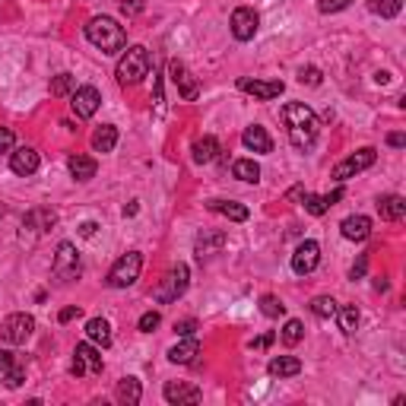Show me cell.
I'll return each instance as SVG.
<instances>
[{"mask_svg":"<svg viewBox=\"0 0 406 406\" xmlns=\"http://www.w3.org/2000/svg\"><path fill=\"white\" fill-rule=\"evenodd\" d=\"M283 124H286V134H289V143L295 150H311L321 134V121L317 114L311 112L305 102H289L283 105Z\"/></svg>","mask_w":406,"mask_h":406,"instance_id":"6da1fadb","label":"cell"},{"mask_svg":"<svg viewBox=\"0 0 406 406\" xmlns=\"http://www.w3.org/2000/svg\"><path fill=\"white\" fill-rule=\"evenodd\" d=\"M86 38H89V45H96L102 54H118L127 45V32H124V26H118V19H112V16H96V19H89Z\"/></svg>","mask_w":406,"mask_h":406,"instance_id":"7a4b0ae2","label":"cell"},{"mask_svg":"<svg viewBox=\"0 0 406 406\" xmlns=\"http://www.w3.org/2000/svg\"><path fill=\"white\" fill-rule=\"evenodd\" d=\"M146 73H150V51L143 45L127 48L124 58L118 60V67H114V76H118L121 86H136Z\"/></svg>","mask_w":406,"mask_h":406,"instance_id":"3957f363","label":"cell"},{"mask_svg":"<svg viewBox=\"0 0 406 406\" xmlns=\"http://www.w3.org/2000/svg\"><path fill=\"white\" fill-rule=\"evenodd\" d=\"M140 270H143V254H140V251H127V254H121L118 261H114L105 283L112 289H127L140 279Z\"/></svg>","mask_w":406,"mask_h":406,"instance_id":"277c9868","label":"cell"},{"mask_svg":"<svg viewBox=\"0 0 406 406\" xmlns=\"http://www.w3.org/2000/svg\"><path fill=\"white\" fill-rule=\"evenodd\" d=\"M51 273H54L58 283H73V279H80V273H83V261H80V251H76L73 241H60L58 245Z\"/></svg>","mask_w":406,"mask_h":406,"instance_id":"5b68a950","label":"cell"},{"mask_svg":"<svg viewBox=\"0 0 406 406\" xmlns=\"http://www.w3.org/2000/svg\"><path fill=\"white\" fill-rule=\"evenodd\" d=\"M188 286H191L188 263H178V267H172V270H168V276L162 279L156 289H152V299H156L159 305H168V301H178L181 295L188 292Z\"/></svg>","mask_w":406,"mask_h":406,"instance_id":"8992f818","label":"cell"},{"mask_svg":"<svg viewBox=\"0 0 406 406\" xmlns=\"http://www.w3.org/2000/svg\"><path fill=\"white\" fill-rule=\"evenodd\" d=\"M70 375L86 378V375H102V349L96 343H76L73 362H70Z\"/></svg>","mask_w":406,"mask_h":406,"instance_id":"52a82bcc","label":"cell"},{"mask_svg":"<svg viewBox=\"0 0 406 406\" xmlns=\"http://www.w3.org/2000/svg\"><path fill=\"white\" fill-rule=\"evenodd\" d=\"M375 159H378V150H375V146H365V150H359V152H353V156H346L343 162H337V166H333V178L343 184V181L355 178V175H362L365 168L375 166Z\"/></svg>","mask_w":406,"mask_h":406,"instance_id":"ba28073f","label":"cell"},{"mask_svg":"<svg viewBox=\"0 0 406 406\" xmlns=\"http://www.w3.org/2000/svg\"><path fill=\"white\" fill-rule=\"evenodd\" d=\"M32 330H35V317L19 311V315H10L7 321L0 324V339L10 343V346H19V343H26L32 337Z\"/></svg>","mask_w":406,"mask_h":406,"instance_id":"9c48e42d","label":"cell"},{"mask_svg":"<svg viewBox=\"0 0 406 406\" xmlns=\"http://www.w3.org/2000/svg\"><path fill=\"white\" fill-rule=\"evenodd\" d=\"M238 89L261 98V102H273V98H279L286 92V83H283V80H251V76H241Z\"/></svg>","mask_w":406,"mask_h":406,"instance_id":"30bf717a","label":"cell"},{"mask_svg":"<svg viewBox=\"0 0 406 406\" xmlns=\"http://www.w3.org/2000/svg\"><path fill=\"white\" fill-rule=\"evenodd\" d=\"M317 263H321V245L317 241H301L299 248L292 254V273L295 276H308V273L317 270Z\"/></svg>","mask_w":406,"mask_h":406,"instance_id":"8fae6325","label":"cell"},{"mask_svg":"<svg viewBox=\"0 0 406 406\" xmlns=\"http://www.w3.org/2000/svg\"><path fill=\"white\" fill-rule=\"evenodd\" d=\"M257 26H261V16L251 7H238L232 13V19H229V29H232V35L238 38V42H251V38L257 35Z\"/></svg>","mask_w":406,"mask_h":406,"instance_id":"7c38bea8","label":"cell"},{"mask_svg":"<svg viewBox=\"0 0 406 406\" xmlns=\"http://www.w3.org/2000/svg\"><path fill=\"white\" fill-rule=\"evenodd\" d=\"M98 105H102V92L96 89V86H80V89H73V96H70V108H73L76 118H92V114L98 112Z\"/></svg>","mask_w":406,"mask_h":406,"instance_id":"4fadbf2b","label":"cell"},{"mask_svg":"<svg viewBox=\"0 0 406 406\" xmlns=\"http://www.w3.org/2000/svg\"><path fill=\"white\" fill-rule=\"evenodd\" d=\"M38 166H42V159H38V152L32 150V146H13V152H10V168H13L19 178L35 175Z\"/></svg>","mask_w":406,"mask_h":406,"instance_id":"5bb4252c","label":"cell"},{"mask_svg":"<svg viewBox=\"0 0 406 406\" xmlns=\"http://www.w3.org/2000/svg\"><path fill=\"white\" fill-rule=\"evenodd\" d=\"M168 73H172V83L178 86V96L188 98V102H194L197 92H200V86H197V80L188 73V67H184L181 60H172V64H168Z\"/></svg>","mask_w":406,"mask_h":406,"instance_id":"9a60e30c","label":"cell"},{"mask_svg":"<svg viewBox=\"0 0 406 406\" xmlns=\"http://www.w3.org/2000/svg\"><path fill=\"white\" fill-rule=\"evenodd\" d=\"M58 222V213L54 210H45V206H35V210H29L26 213V219H23V235L26 232H32V235H45L48 229Z\"/></svg>","mask_w":406,"mask_h":406,"instance_id":"2e32d148","label":"cell"},{"mask_svg":"<svg viewBox=\"0 0 406 406\" xmlns=\"http://www.w3.org/2000/svg\"><path fill=\"white\" fill-rule=\"evenodd\" d=\"M200 355V343L194 337H181L172 349H168V362L175 365H194V359Z\"/></svg>","mask_w":406,"mask_h":406,"instance_id":"e0dca14e","label":"cell"},{"mask_svg":"<svg viewBox=\"0 0 406 406\" xmlns=\"http://www.w3.org/2000/svg\"><path fill=\"white\" fill-rule=\"evenodd\" d=\"M339 232H343V238L346 241H365L371 235V219L369 216H346L343 222H339Z\"/></svg>","mask_w":406,"mask_h":406,"instance_id":"ac0fdd59","label":"cell"},{"mask_svg":"<svg viewBox=\"0 0 406 406\" xmlns=\"http://www.w3.org/2000/svg\"><path fill=\"white\" fill-rule=\"evenodd\" d=\"M241 143H245V150H251V152H270L273 150L270 134H267L261 124H251V127H245V134H241Z\"/></svg>","mask_w":406,"mask_h":406,"instance_id":"d6986e66","label":"cell"},{"mask_svg":"<svg viewBox=\"0 0 406 406\" xmlns=\"http://www.w3.org/2000/svg\"><path fill=\"white\" fill-rule=\"evenodd\" d=\"M162 397H166L168 403H200V391L191 387V384H184V381H168Z\"/></svg>","mask_w":406,"mask_h":406,"instance_id":"ffe728a7","label":"cell"},{"mask_svg":"<svg viewBox=\"0 0 406 406\" xmlns=\"http://www.w3.org/2000/svg\"><path fill=\"white\" fill-rule=\"evenodd\" d=\"M86 337H89V343H96L98 349H108L112 346V324L105 321V317H89L86 321Z\"/></svg>","mask_w":406,"mask_h":406,"instance_id":"44dd1931","label":"cell"},{"mask_svg":"<svg viewBox=\"0 0 406 406\" xmlns=\"http://www.w3.org/2000/svg\"><path fill=\"white\" fill-rule=\"evenodd\" d=\"M378 213H381V219H387V222H400V219L406 216V200L400 194L378 197Z\"/></svg>","mask_w":406,"mask_h":406,"instance_id":"7402d4cb","label":"cell"},{"mask_svg":"<svg viewBox=\"0 0 406 406\" xmlns=\"http://www.w3.org/2000/svg\"><path fill=\"white\" fill-rule=\"evenodd\" d=\"M206 210L232 219V222H245V219L251 216L248 206H245V203H235V200H210V203H206Z\"/></svg>","mask_w":406,"mask_h":406,"instance_id":"603a6c76","label":"cell"},{"mask_svg":"<svg viewBox=\"0 0 406 406\" xmlns=\"http://www.w3.org/2000/svg\"><path fill=\"white\" fill-rule=\"evenodd\" d=\"M222 245H226V232H203L200 238H197V257H200V261H206V257L219 254V251H222Z\"/></svg>","mask_w":406,"mask_h":406,"instance_id":"cb8c5ba5","label":"cell"},{"mask_svg":"<svg viewBox=\"0 0 406 406\" xmlns=\"http://www.w3.org/2000/svg\"><path fill=\"white\" fill-rule=\"evenodd\" d=\"M67 168H70V175H73L76 181H92L96 178V172H98V166H96V159L92 156H70Z\"/></svg>","mask_w":406,"mask_h":406,"instance_id":"d4e9b609","label":"cell"},{"mask_svg":"<svg viewBox=\"0 0 406 406\" xmlns=\"http://www.w3.org/2000/svg\"><path fill=\"white\" fill-rule=\"evenodd\" d=\"M267 371H270V378H295L301 371V362L295 355H276V359H270Z\"/></svg>","mask_w":406,"mask_h":406,"instance_id":"484cf974","label":"cell"},{"mask_svg":"<svg viewBox=\"0 0 406 406\" xmlns=\"http://www.w3.org/2000/svg\"><path fill=\"white\" fill-rule=\"evenodd\" d=\"M191 152H194V162H197V166H210L213 159L219 156V140H216V136H200Z\"/></svg>","mask_w":406,"mask_h":406,"instance_id":"4316f807","label":"cell"},{"mask_svg":"<svg viewBox=\"0 0 406 406\" xmlns=\"http://www.w3.org/2000/svg\"><path fill=\"white\" fill-rule=\"evenodd\" d=\"M118 146V127L114 124H102V127L92 134V150L96 152H112Z\"/></svg>","mask_w":406,"mask_h":406,"instance_id":"83f0119b","label":"cell"},{"mask_svg":"<svg viewBox=\"0 0 406 406\" xmlns=\"http://www.w3.org/2000/svg\"><path fill=\"white\" fill-rule=\"evenodd\" d=\"M140 397H143V387H140V381L136 378H121L118 381V400L124 406H136L140 403Z\"/></svg>","mask_w":406,"mask_h":406,"instance_id":"f1b7e54d","label":"cell"},{"mask_svg":"<svg viewBox=\"0 0 406 406\" xmlns=\"http://www.w3.org/2000/svg\"><path fill=\"white\" fill-rule=\"evenodd\" d=\"M232 175L238 181H245V184H257L261 181V166H257L254 159H238L232 166Z\"/></svg>","mask_w":406,"mask_h":406,"instance_id":"f546056e","label":"cell"},{"mask_svg":"<svg viewBox=\"0 0 406 406\" xmlns=\"http://www.w3.org/2000/svg\"><path fill=\"white\" fill-rule=\"evenodd\" d=\"M339 321V330L346 333H355V327H359V308L355 305H343V308H337V315H333Z\"/></svg>","mask_w":406,"mask_h":406,"instance_id":"4dcf8cb0","label":"cell"},{"mask_svg":"<svg viewBox=\"0 0 406 406\" xmlns=\"http://www.w3.org/2000/svg\"><path fill=\"white\" fill-rule=\"evenodd\" d=\"M337 301L330 299V295H317V299H311V315L321 317V321H330L333 315H337Z\"/></svg>","mask_w":406,"mask_h":406,"instance_id":"1f68e13d","label":"cell"},{"mask_svg":"<svg viewBox=\"0 0 406 406\" xmlns=\"http://www.w3.org/2000/svg\"><path fill=\"white\" fill-rule=\"evenodd\" d=\"M369 10L381 19H394L403 10V0H369Z\"/></svg>","mask_w":406,"mask_h":406,"instance_id":"d6a6232c","label":"cell"},{"mask_svg":"<svg viewBox=\"0 0 406 406\" xmlns=\"http://www.w3.org/2000/svg\"><path fill=\"white\" fill-rule=\"evenodd\" d=\"M279 337H283V343H286V346H299L301 337H305V327H301V321L289 317L286 327H283V333H279Z\"/></svg>","mask_w":406,"mask_h":406,"instance_id":"836d02e7","label":"cell"},{"mask_svg":"<svg viewBox=\"0 0 406 406\" xmlns=\"http://www.w3.org/2000/svg\"><path fill=\"white\" fill-rule=\"evenodd\" d=\"M73 86H76V76L58 73V76L51 80V96H67V92H73Z\"/></svg>","mask_w":406,"mask_h":406,"instance_id":"e575fe53","label":"cell"},{"mask_svg":"<svg viewBox=\"0 0 406 406\" xmlns=\"http://www.w3.org/2000/svg\"><path fill=\"white\" fill-rule=\"evenodd\" d=\"M261 311L267 317H283V315H286V305H283L276 295H263V299H261Z\"/></svg>","mask_w":406,"mask_h":406,"instance_id":"d590c367","label":"cell"},{"mask_svg":"<svg viewBox=\"0 0 406 406\" xmlns=\"http://www.w3.org/2000/svg\"><path fill=\"white\" fill-rule=\"evenodd\" d=\"M301 203H305V213H311V216H324V213L330 210V206H327V200H324V197H317V194H305V197H301Z\"/></svg>","mask_w":406,"mask_h":406,"instance_id":"8d00e7d4","label":"cell"},{"mask_svg":"<svg viewBox=\"0 0 406 406\" xmlns=\"http://www.w3.org/2000/svg\"><path fill=\"white\" fill-rule=\"evenodd\" d=\"M159 324H162V315H159V311H146V315H140L136 327H140L143 333H152V330L159 327Z\"/></svg>","mask_w":406,"mask_h":406,"instance_id":"74e56055","label":"cell"},{"mask_svg":"<svg viewBox=\"0 0 406 406\" xmlns=\"http://www.w3.org/2000/svg\"><path fill=\"white\" fill-rule=\"evenodd\" d=\"M23 381H26V369H23V365H16V369L3 371V384H7L10 391H16V387H19Z\"/></svg>","mask_w":406,"mask_h":406,"instance_id":"f35d334b","label":"cell"},{"mask_svg":"<svg viewBox=\"0 0 406 406\" xmlns=\"http://www.w3.org/2000/svg\"><path fill=\"white\" fill-rule=\"evenodd\" d=\"M349 3H353V0H321L317 10H321V13H339V10H346Z\"/></svg>","mask_w":406,"mask_h":406,"instance_id":"ab89813d","label":"cell"},{"mask_svg":"<svg viewBox=\"0 0 406 406\" xmlns=\"http://www.w3.org/2000/svg\"><path fill=\"white\" fill-rule=\"evenodd\" d=\"M299 80H301V83H308V86H321V70H317V67H301L299 70Z\"/></svg>","mask_w":406,"mask_h":406,"instance_id":"60d3db41","label":"cell"},{"mask_svg":"<svg viewBox=\"0 0 406 406\" xmlns=\"http://www.w3.org/2000/svg\"><path fill=\"white\" fill-rule=\"evenodd\" d=\"M13 146H16L13 130H10V127H0V152H13Z\"/></svg>","mask_w":406,"mask_h":406,"instance_id":"b9f144b4","label":"cell"},{"mask_svg":"<svg viewBox=\"0 0 406 406\" xmlns=\"http://www.w3.org/2000/svg\"><path fill=\"white\" fill-rule=\"evenodd\" d=\"M369 270V254H359V261L353 263V270H349V279H362Z\"/></svg>","mask_w":406,"mask_h":406,"instance_id":"7bdbcfd3","label":"cell"},{"mask_svg":"<svg viewBox=\"0 0 406 406\" xmlns=\"http://www.w3.org/2000/svg\"><path fill=\"white\" fill-rule=\"evenodd\" d=\"M16 365H19V359H16L10 349H0V375H3V371H10V369H16Z\"/></svg>","mask_w":406,"mask_h":406,"instance_id":"ee69618b","label":"cell"},{"mask_svg":"<svg viewBox=\"0 0 406 406\" xmlns=\"http://www.w3.org/2000/svg\"><path fill=\"white\" fill-rule=\"evenodd\" d=\"M197 330V321H175V333L178 337H194Z\"/></svg>","mask_w":406,"mask_h":406,"instance_id":"f6af8a7d","label":"cell"},{"mask_svg":"<svg viewBox=\"0 0 406 406\" xmlns=\"http://www.w3.org/2000/svg\"><path fill=\"white\" fill-rule=\"evenodd\" d=\"M140 10H143V0H121V13L134 16V13H140Z\"/></svg>","mask_w":406,"mask_h":406,"instance_id":"bcb514c9","label":"cell"},{"mask_svg":"<svg viewBox=\"0 0 406 406\" xmlns=\"http://www.w3.org/2000/svg\"><path fill=\"white\" fill-rule=\"evenodd\" d=\"M80 315H83V308H80V305H70V308H64V311L58 315V321H60V324H67V321H73V317H80Z\"/></svg>","mask_w":406,"mask_h":406,"instance_id":"7dc6e473","label":"cell"},{"mask_svg":"<svg viewBox=\"0 0 406 406\" xmlns=\"http://www.w3.org/2000/svg\"><path fill=\"white\" fill-rule=\"evenodd\" d=\"M273 339H276V337H273V333H263V337L251 339V349H267V346H270V343H273Z\"/></svg>","mask_w":406,"mask_h":406,"instance_id":"c3c4849f","label":"cell"},{"mask_svg":"<svg viewBox=\"0 0 406 406\" xmlns=\"http://www.w3.org/2000/svg\"><path fill=\"white\" fill-rule=\"evenodd\" d=\"M387 146H394V150H403V146H406V136L403 134H391V136H387Z\"/></svg>","mask_w":406,"mask_h":406,"instance_id":"681fc988","label":"cell"},{"mask_svg":"<svg viewBox=\"0 0 406 406\" xmlns=\"http://www.w3.org/2000/svg\"><path fill=\"white\" fill-rule=\"evenodd\" d=\"M324 200H327V206H337V200H343V188L330 191V194H324Z\"/></svg>","mask_w":406,"mask_h":406,"instance_id":"f907efd6","label":"cell"},{"mask_svg":"<svg viewBox=\"0 0 406 406\" xmlns=\"http://www.w3.org/2000/svg\"><path fill=\"white\" fill-rule=\"evenodd\" d=\"M96 232H98L96 222H83V226H80V235H83V238H92Z\"/></svg>","mask_w":406,"mask_h":406,"instance_id":"816d5d0a","label":"cell"},{"mask_svg":"<svg viewBox=\"0 0 406 406\" xmlns=\"http://www.w3.org/2000/svg\"><path fill=\"white\" fill-rule=\"evenodd\" d=\"M286 197H289V200H301V197H305V188H301V184H295V188L289 191Z\"/></svg>","mask_w":406,"mask_h":406,"instance_id":"f5cc1de1","label":"cell"},{"mask_svg":"<svg viewBox=\"0 0 406 406\" xmlns=\"http://www.w3.org/2000/svg\"><path fill=\"white\" fill-rule=\"evenodd\" d=\"M136 210H140V206H136V200H130V203H127V206H124V216H134V213H136Z\"/></svg>","mask_w":406,"mask_h":406,"instance_id":"db71d44e","label":"cell"},{"mask_svg":"<svg viewBox=\"0 0 406 406\" xmlns=\"http://www.w3.org/2000/svg\"><path fill=\"white\" fill-rule=\"evenodd\" d=\"M375 289H378V292H387V279H375Z\"/></svg>","mask_w":406,"mask_h":406,"instance_id":"11a10c76","label":"cell"}]
</instances>
